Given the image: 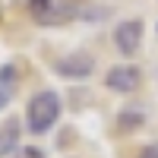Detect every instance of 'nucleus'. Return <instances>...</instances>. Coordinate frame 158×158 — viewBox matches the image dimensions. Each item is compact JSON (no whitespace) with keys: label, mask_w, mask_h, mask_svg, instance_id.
Segmentation results:
<instances>
[{"label":"nucleus","mask_w":158,"mask_h":158,"mask_svg":"<svg viewBox=\"0 0 158 158\" xmlns=\"http://www.w3.org/2000/svg\"><path fill=\"white\" fill-rule=\"evenodd\" d=\"M142 35H146L142 19H120V22L114 25V48L120 51V57H133V54H139Z\"/></svg>","instance_id":"4"},{"label":"nucleus","mask_w":158,"mask_h":158,"mask_svg":"<svg viewBox=\"0 0 158 158\" xmlns=\"http://www.w3.org/2000/svg\"><path fill=\"white\" fill-rule=\"evenodd\" d=\"M60 114H63L60 95L54 89H41L25 104V130H29L32 136H44V133H51V130L57 127Z\"/></svg>","instance_id":"1"},{"label":"nucleus","mask_w":158,"mask_h":158,"mask_svg":"<svg viewBox=\"0 0 158 158\" xmlns=\"http://www.w3.org/2000/svg\"><path fill=\"white\" fill-rule=\"evenodd\" d=\"M149 120V111L146 104H127V108L117 111V130L120 133H136V130H142Z\"/></svg>","instance_id":"8"},{"label":"nucleus","mask_w":158,"mask_h":158,"mask_svg":"<svg viewBox=\"0 0 158 158\" xmlns=\"http://www.w3.org/2000/svg\"><path fill=\"white\" fill-rule=\"evenodd\" d=\"M82 6L85 0H29V16L44 29H54V25L82 19Z\"/></svg>","instance_id":"2"},{"label":"nucleus","mask_w":158,"mask_h":158,"mask_svg":"<svg viewBox=\"0 0 158 158\" xmlns=\"http://www.w3.org/2000/svg\"><path fill=\"white\" fill-rule=\"evenodd\" d=\"M136 158H158V142H146V146L136 152Z\"/></svg>","instance_id":"10"},{"label":"nucleus","mask_w":158,"mask_h":158,"mask_svg":"<svg viewBox=\"0 0 158 158\" xmlns=\"http://www.w3.org/2000/svg\"><path fill=\"white\" fill-rule=\"evenodd\" d=\"M51 70H54L60 79H70V82H82L95 73V57L85 54V51H70V54L57 57L51 63Z\"/></svg>","instance_id":"3"},{"label":"nucleus","mask_w":158,"mask_h":158,"mask_svg":"<svg viewBox=\"0 0 158 158\" xmlns=\"http://www.w3.org/2000/svg\"><path fill=\"white\" fill-rule=\"evenodd\" d=\"M22 82V70L16 60H6L3 67H0V111L6 108V104L16 98V89Z\"/></svg>","instance_id":"6"},{"label":"nucleus","mask_w":158,"mask_h":158,"mask_svg":"<svg viewBox=\"0 0 158 158\" xmlns=\"http://www.w3.org/2000/svg\"><path fill=\"white\" fill-rule=\"evenodd\" d=\"M139 85H142V70L133 63H117L104 73V89L117 92V95H133Z\"/></svg>","instance_id":"5"},{"label":"nucleus","mask_w":158,"mask_h":158,"mask_svg":"<svg viewBox=\"0 0 158 158\" xmlns=\"http://www.w3.org/2000/svg\"><path fill=\"white\" fill-rule=\"evenodd\" d=\"M13 158H48V152L41 146H19Z\"/></svg>","instance_id":"9"},{"label":"nucleus","mask_w":158,"mask_h":158,"mask_svg":"<svg viewBox=\"0 0 158 158\" xmlns=\"http://www.w3.org/2000/svg\"><path fill=\"white\" fill-rule=\"evenodd\" d=\"M22 130H25V123L19 120V117H6V120L0 123V158L16 155L19 139H22Z\"/></svg>","instance_id":"7"}]
</instances>
